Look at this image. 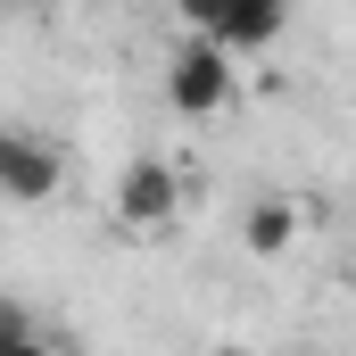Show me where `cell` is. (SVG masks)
I'll use <instances>...</instances> for the list:
<instances>
[{"instance_id":"1","label":"cell","mask_w":356,"mask_h":356,"mask_svg":"<svg viewBox=\"0 0 356 356\" xmlns=\"http://www.w3.org/2000/svg\"><path fill=\"white\" fill-rule=\"evenodd\" d=\"M232 50H216L207 33H191L175 50V67H166V108L175 116H224L232 108Z\"/></svg>"},{"instance_id":"2","label":"cell","mask_w":356,"mask_h":356,"mask_svg":"<svg viewBox=\"0 0 356 356\" xmlns=\"http://www.w3.org/2000/svg\"><path fill=\"white\" fill-rule=\"evenodd\" d=\"M58 182H67L58 141H42V133H25V124H0V199H17V207H42Z\"/></svg>"},{"instance_id":"3","label":"cell","mask_w":356,"mask_h":356,"mask_svg":"<svg viewBox=\"0 0 356 356\" xmlns=\"http://www.w3.org/2000/svg\"><path fill=\"white\" fill-rule=\"evenodd\" d=\"M182 207V175L166 158H133L124 175H116V224L124 232H166Z\"/></svg>"},{"instance_id":"4","label":"cell","mask_w":356,"mask_h":356,"mask_svg":"<svg viewBox=\"0 0 356 356\" xmlns=\"http://www.w3.org/2000/svg\"><path fill=\"white\" fill-rule=\"evenodd\" d=\"M282 17H290V0H232L207 42H216V50H273V42H282Z\"/></svg>"},{"instance_id":"5","label":"cell","mask_w":356,"mask_h":356,"mask_svg":"<svg viewBox=\"0 0 356 356\" xmlns=\"http://www.w3.org/2000/svg\"><path fill=\"white\" fill-rule=\"evenodd\" d=\"M298 224H307V216H298L290 199H249V216H241V249H249V257H282V249L298 241Z\"/></svg>"},{"instance_id":"6","label":"cell","mask_w":356,"mask_h":356,"mask_svg":"<svg viewBox=\"0 0 356 356\" xmlns=\"http://www.w3.org/2000/svg\"><path fill=\"white\" fill-rule=\"evenodd\" d=\"M224 8H232V0H175V17L191 25V33H216V25H224Z\"/></svg>"},{"instance_id":"7","label":"cell","mask_w":356,"mask_h":356,"mask_svg":"<svg viewBox=\"0 0 356 356\" xmlns=\"http://www.w3.org/2000/svg\"><path fill=\"white\" fill-rule=\"evenodd\" d=\"M17 332H33V307L17 290H0V340H17Z\"/></svg>"},{"instance_id":"8","label":"cell","mask_w":356,"mask_h":356,"mask_svg":"<svg viewBox=\"0 0 356 356\" xmlns=\"http://www.w3.org/2000/svg\"><path fill=\"white\" fill-rule=\"evenodd\" d=\"M0 356H58L42 332H17V340H0Z\"/></svg>"},{"instance_id":"9","label":"cell","mask_w":356,"mask_h":356,"mask_svg":"<svg viewBox=\"0 0 356 356\" xmlns=\"http://www.w3.org/2000/svg\"><path fill=\"white\" fill-rule=\"evenodd\" d=\"M348 266H356V249H348Z\"/></svg>"}]
</instances>
